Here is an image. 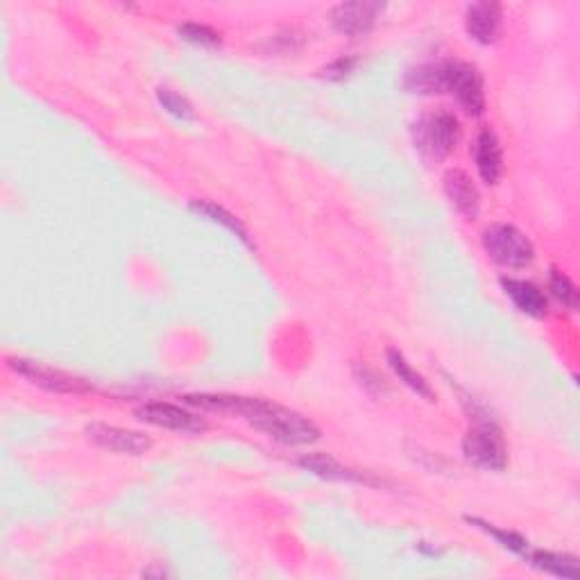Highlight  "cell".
Segmentation results:
<instances>
[{
    "instance_id": "6da1fadb",
    "label": "cell",
    "mask_w": 580,
    "mask_h": 580,
    "mask_svg": "<svg viewBox=\"0 0 580 580\" xmlns=\"http://www.w3.org/2000/svg\"><path fill=\"white\" fill-rule=\"evenodd\" d=\"M184 402L204 408V411L243 415L254 429L266 433L268 438L281 442V445H313L320 438V429L309 417L261 397L186 395Z\"/></svg>"
},
{
    "instance_id": "7a4b0ae2",
    "label": "cell",
    "mask_w": 580,
    "mask_h": 580,
    "mask_svg": "<svg viewBox=\"0 0 580 580\" xmlns=\"http://www.w3.org/2000/svg\"><path fill=\"white\" fill-rule=\"evenodd\" d=\"M404 87L413 93H451L469 116L485 112V87L479 68L458 59L413 68L406 73Z\"/></svg>"
},
{
    "instance_id": "3957f363",
    "label": "cell",
    "mask_w": 580,
    "mask_h": 580,
    "mask_svg": "<svg viewBox=\"0 0 580 580\" xmlns=\"http://www.w3.org/2000/svg\"><path fill=\"white\" fill-rule=\"evenodd\" d=\"M460 139V123L451 112L424 114L413 125V143L422 157L431 161L445 159Z\"/></svg>"
},
{
    "instance_id": "277c9868",
    "label": "cell",
    "mask_w": 580,
    "mask_h": 580,
    "mask_svg": "<svg viewBox=\"0 0 580 580\" xmlns=\"http://www.w3.org/2000/svg\"><path fill=\"white\" fill-rule=\"evenodd\" d=\"M483 247L492 261L506 268H526L535 259V247L515 225H490L483 232Z\"/></svg>"
},
{
    "instance_id": "5b68a950",
    "label": "cell",
    "mask_w": 580,
    "mask_h": 580,
    "mask_svg": "<svg viewBox=\"0 0 580 580\" xmlns=\"http://www.w3.org/2000/svg\"><path fill=\"white\" fill-rule=\"evenodd\" d=\"M463 454L474 467L501 472L508 465V449L501 429L494 422H481L467 431Z\"/></svg>"
},
{
    "instance_id": "8992f818",
    "label": "cell",
    "mask_w": 580,
    "mask_h": 580,
    "mask_svg": "<svg viewBox=\"0 0 580 580\" xmlns=\"http://www.w3.org/2000/svg\"><path fill=\"white\" fill-rule=\"evenodd\" d=\"M7 365L21 374L23 379H28L32 386H39L48 392H57V395H78V392H89L91 386L84 379L73 377L62 370L48 368V365L39 361H30V358H7Z\"/></svg>"
},
{
    "instance_id": "52a82bcc",
    "label": "cell",
    "mask_w": 580,
    "mask_h": 580,
    "mask_svg": "<svg viewBox=\"0 0 580 580\" xmlns=\"http://www.w3.org/2000/svg\"><path fill=\"white\" fill-rule=\"evenodd\" d=\"M136 417L141 422L159 426V429H168V431H179V433H202L207 431V422L198 417L195 413L184 411L175 404H166V402H152V404H143L136 408Z\"/></svg>"
},
{
    "instance_id": "ba28073f",
    "label": "cell",
    "mask_w": 580,
    "mask_h": 580,
    "mask_svg": "<svg viewBox=\"0 0 580 580\" xmlns=\"http://www.w3.org/2000/svg\"><path fill=\"white\" fill-rule=\"evenodd\" d=\"M87 435L91 442H96L98 447L114 451V454L125 456H141L152 447V440L148 435L139 431L121 429V426H109L102 422H93L87 426Z\"/></svg>"
},
{
    "instance_id": "9c48e42d",
    "label": "cell",
    "mask_w": 580,
    "mask_h": 580,
    "mask_svg": "<svg viewBox=\"0 0 580 580\" xmlns=\"http://www.w3.org/2000/svg\"><path fill=\"white\" fill-rule=\"evenodd\" d=\"M503 23V10L499 3H490V0H483V3H474L467 7L465 14V28L467 34L479 44H494L499 39Z\"/></svg>"
},
{
    "instance_id": "30bf717a",
    "label": "cell",
    "mask_w": 580,
    "mask_h": 580,
    "mask_svg": "<svg viewBox=\"0 0 580 580\" xmlns=\"http://www.w3.org/2000/svg\"><path fill=\"white\" fill-rule=\"evenodd\" d=\"M381 10V3H343L334 7L331 23H334L338 32L347 34V37H358V34L372 30Z\"/></svg>"
},
{
    "instance_id": "8fae6325",
    "label": "cell",
    "mask_w": 580,
    "mask_h": 580,
    "mask_svg": "<svg viewBox=\"0 0 580 580\" xmlns=\"http://www.w3.org/2000/svg\"><path fill=\"white\" fill-rule=\"evenodd\" d=\"M442 186H445V195L449 198V202L454 204L465 218L472 220L479 216L481 198L472 177L463 173V170H449L445 179H442Z\"/></svg>"
},
{
    "instance_id": "7c38bea8",
    "label": "cell",
    "mask_w": 580,
    "mask_h": 580,
    "mask_svg": "<svg viewBox=\"0 0 580 580\" xmlns=\"http://www.w3.org/2000/svg\"><path fill=\"white\" fill-rule=\"evenodd\" d=\"M474 159L479 175L485 184H497L503 175V152L497 134L492 130H483L476 136Z\"/></svg>"
},
{
    "instance_id": "4fadbf2b",
    "label": "cell",
    "mask_w": 580,
    "mask_h": 580,
    "mask_svg": "<svg viewBox=\"0 0 580 580\" xmlns=\"http://www.w3.org/2000/svg\"><path fill=\"white\" fill-rule=\"evenodd\" d=\"M501 286L522 313L531 315V318H544V315L549 313L547 297H544L542 290L531 284V281L501 277Z\"/></svg>"
},
{
    "instance_id": "5bb4252c",
    "label": "cell",
    "mask_w": 580,
    "mask_h": 580,
    "mask_svg": "<svg viewBox=\"0 0 580 580\" xmlns=\"http://www.w3.org/2000/svg\"><path fill=\"white\" fill-rule=\"evenodd\" d=\"M300 465L304 469H309L311 474L322 476V479H329V481H349V483L377 485V481H374L372 476L356 472V469L343 467L336 458H331L327 454H309V456H304V458H300Z\"/></svg>"
},
{
    "instance_id": "9a60e30c",
    "label": "cell",
    "mask_w": 580,
    "mask_h": 580,
    "mask_svg": "<svg viewBox=\"0 0 580 580\" xmlns=\"http://www.w3.org/2000/svg\"><path fill=\"white\" fill-rule=\"evenodd\" d=\"M526 560L531 562L535 569L547 571L558 578L567 580H578L580 569L578 560L574 556H565V553H553V551H528Z\"/></svg>"
},
{
    "instance_id": "2e32d148",
    "label": "cell",
    "mask_w": 580,
    "mask_h": 580,
    "mask_svg": "<svg viewBox=\"0 0 580 580\" xmlns=\"http://www.w3.org/2000/svg\"><path fill=\"white\" fill-rule=\"evenodd\" d=\"M189 209H191L193 213H198V216L211 220V223L223 225L225 229H229V232L236 234L238 241H243L247 247H254L252 241H250V234H247L245 225L241 223V220H238V218L234 216V213H229L227 209L218 207V204L204 202V200H193V202L189 204Z\"/></svg>"
},
{
    "instance_id": "e0dca14e",
    "label": "cell",
    "mask_w": 580,
    "mask_h": 580,
    "mask_svg": "<svg viewBox=\"0 0 580 580\" xmlns=\"http://www.w3.org/2000/svg\"><path fill=\"white\" fill-rule=\"evenodd\" d=\"M388 365L392 368V372L397 374L399 381L406 383L408 388H411L413 392H417V395L424 397L426 402H435V395H433V390L429 386V381H426L420 372H417L411 363L406 361V356L399 352V349H388Z\"/></svg>"
},
{
    "instance_id": "ac0fdd59",
    "label": "cell",
    "mask_w": 580,
    "mask_h": 580,
    "mask_svg": "<svg viewBox=\"0 0 580 580\" xmlns=\"http://www.w3.org/2000/svg\"><path fill=\"white\" fill-rule=\"evenodd\" d=\"M467 522H469V524H474V526H479L481 531H485L488 535H492L494 540H497L503 549H508V551L517 553V556L526 558V556H528V551H531V547H528V542L524 540L522 535L510 533V531H501V528H497L494 524L483 522V519H479V517H467Z\"/></svg>"
},
{
    "instance_id": "d6986e66",
    "label": "cell",
    "mask_w": 580,
    "mask_h": 580,
    "mask_svg": "<svg viewBox=\"0 0 580 580\" xmlns=\"http://www.w3.org/2000/svg\"><path fill=\"white\" fill-rule=\"evenodd\" d=\"M157 98L161 102V107H164L170 116H175L177 121H182V123L195 121V109L191 102L184 96H179V93H175L173 89H168V87L157 89Z\"/></svg>"
},
{
    "instance_id": "ffe728a7",
    "label": "cell",
    "mask_w": 580,
    "mask_h": 580,
    "mask_svg": "<svg viewBox=\"0 0 580 580\" xmlns=\"http://www.w3.org/2000/svg\"><path fill=\"white\" fill-rule=\"evenodd\" d=\"M177 34L193 46H202V48L220 46V34L213 28H209V25H202V23H182L177 28Z\"/></svg>"
},
{
    "instance_id": "44dd1931",
    "label": "cell",
    "mask_w": 580,
    "mask_h": 580,
    "mask_svg": "<svg viewBox=\"0 0 580 580\" xmlns=\"http://www.w3.org/2000/svg\"><path fill=\"white\" fill-rule=\"evenodd\" d=\"M549 290L562 306H567V309L571 311L578 309V290L574 284H571V279L567 275H562V272L558 270H551Z\"/></svg>"
},
{
    "instance_id": "7402d4cb",
    "label": "cell",
    "mask_w": 580,
    "mask_h": 580,
    "mask_svg": "<svg viewBox=\"0 0 580 580\" xmlns=\"http://www.w3.org/2000/svg\"><path fill=\"white\" fill-rule=\"evenodd\" d=\"M354 66H356V59L354 57H340L336 59V62H331L327 68L322 71V78H327V80H345L349 73L354 71Z\"/></svg>"
}]
</instances>
